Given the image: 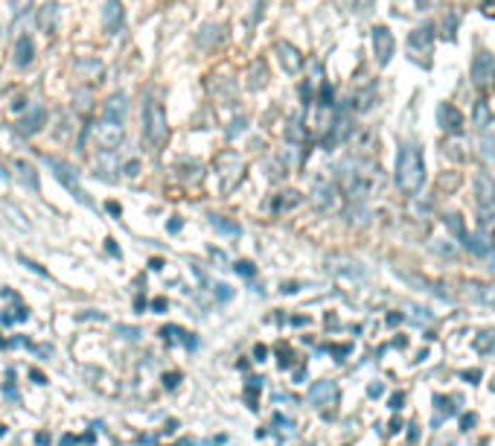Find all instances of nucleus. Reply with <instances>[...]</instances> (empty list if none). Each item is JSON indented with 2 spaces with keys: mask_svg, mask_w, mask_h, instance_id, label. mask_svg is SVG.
Masks as SVG:
<instances>
[{
  "mask_svg": "<svg viewBox=\"0 0 495 446\" xmlns=\"http://www.w3.org/2000/svg\"><path fill=\"white\" fill-rule=\"evenodd\" d=\"M38 30L44 35H53L59 30V6L55 3H44L38 9Z\"/></svg>",
  "mask_w": 495,
  "mask_h": 446,
  "instance_id": "dca6fc26",
  "label": "nucleus"
},
{
  "mask_svg": "<svg viewBox=\"0 0 495 446\" xmlns=\"http://www.w3.org/2000/svg\"><path fill=\"white\" fill-rule=\"evenodd\" d=\"M300 204V193L297 190H286V193H277V196L268 202V211L271 213H286V211H291V207H297Z\"/></svg>",
  "mask_w": 495,
  "mask_h": 446,
  "instance_id": "f3484780",
  "label": "nucleus"
},
{
  "mask_svg": "<svg viewBox=\"0 0 495 446\" xmlns=\"http://www.w3.org/2000/svg\"><path fill=\"white\" fill-rule=\"evenodd\" d=\"M446 225H449L451 231H455V233H460V236H463V222H460V216H455V213L446 216Z\"/></svg>",
  "mask_w": 495,
  "mask_h": 446,
  "instance_id": "c85d7f7f",
  "label": "nucleus"
},
{
  "mask_svg": "<svg viewBox=\"0 0 495 446\" xmlns=\"http://www.w3.org/2000/svg\"><path fill=\"white\" fill-rule=\"evenodd\" d=\"M125 114H129V100H125V93H114L105 102V120L125 123Z\"/></svg>",
  "mask_w": 495,
  "mask_h": 446,
  "instance_id": "a211bd4d",
  "label": "nucleus"
},
{
  "mask_svg": "<svg viewBox=\"0 0 495 446\" xmlns=\"http://www.w3.org/2000/svg\"><path fill=\"white\" fill-rule=\"evenodd\" d=\"M492 271H495V257H492Z\"/></svg>",
  "mask_w": 495,
  "mask_h": 446,
  "instance_id": "58836bf2",
  "label": "nucleus"
},
{
  "mask_svg": "<svg viewBox=\"0 0 495 446\" xmlns=\"http://www.w3.org/2000/svg\"><path fill=\"white\" fill-rule=\"evenodd\" d=\"M12 62H15V67H30L35 62V44H33V38H26L21 35L15 41V50H12Z\"/></svg>",
  "mask_w": 495,
  "mask_h": 446,
  "instance_id": "2eb2a0df",
  "label": "nucleus"
},
{
  "mask_svg": "<svg viewBox=\"0 0 495 446\" xmlns=\"http://www.w3.org/2000/svg\"><path fill=\"white\" fill-rule=\"evenodd\" d=\"M393 33L388 30V26H373V53H376V62L385 67L390 59H393Z\"/></svg>",
  "mask_w": 495,
  "mask_h": 446,
  "instance_id": "9d476101",
  "label": "nucleus"
},
{
  "mask_svg": "<svg viewBox=\"0 0 495 446\" xmlns=\"http://www.w3.org/2000/svg\"><path fill=\"white\" fill-rule=\"evenodd\" d=\"M437 123H440L443 132H449V134H460L463 132V114L458 111V105H451V102L437 105Z\"/></svg>",
  "mask_w": 495,
  "mask_h": 446,
  "instance_id": "9b49d317",
  "label": "nucleus"
},
{
  "mask_svg": "<svg viewBox=\"0 0 495 446\" xmlns=\"http://www.w3.org/2000/svg\"><path fill=\"white\" fill-rule=\"evenodd\" d=\"M44 117H47V111L41 108V105H33L30 114H24V120L18 123V129H21L24 134H35L41 125H44Z\"/></svg>",
  "mask_w": 495,
  "mask_h": 446,
  "instance_id": "6ab92c4d",
  "label": "nucleus"
},
{
  "mask_svg": "<svg viewBox=\"0 0 495 446\" xmlns=\"http://www.w3.org/2000/svg\"><path fill=\"white\" fill-rule=\"evenodd\" d=\"M47 166H50V170L55 172V178H59L62 181V184L70 190V193H73V196L84 204V207H93V202L88 199V193H84L82 190V184H79V175H76V170H70V166L67 163H62L59 158H47Z\"/></svg>",
  "mask_w": 495,
  "mask_h": 446,
  "instance_id": "6e6552de",
  "label": "nucleus"
},
{
  "mask_svg": "<svg viewBox=\"0 0 495 446\" xmlns=\"http://www.w3.org/2000/svg\"><path fill=\"white\" fill-rule=\"evenodd\" d=\"M396 184L408 196H414L426 184V163H422V152L417 143H405L396 155Z\"/></svg>",
  "mask_w": 495,
  "mask_h": 446,
  "instance_id": "f03ea898",
  "label": "nucleus"
},
{
  "mask_svg": "<svg viewBox=\"0 0 495 446\" xmlns=\"http://www.w3.org/2000/svg\"><path fill=\"white\" fill-rule=\"evenodd\" d=\"M233 269H236L239 274H242V277H253V266H251V262H248V260H239V262H236V266H233Z\"/></svg>",
  "mask_w": 495,
  "mask_h": 446,
  "instance_id": "c756f323",
  "label": "nucleus"
},
{
  "mask_svg": "<svg viewBox=\"0 0 495 446\" xmlns=\"http://www.w3.org/2000/svg\"><path fill=\"white\" fill-rule=\"evenodd\" d=\"M91 137H93V143L102 152H114L125 141V129H123V123H114V120H105L102 117L99 123H93Z\"/></svg>",
  "mask_w": 495,
  "mask_h": 446,
  "instance_id": "39448f33",
  "label": "nucleus"
},
{
  "mask_svg": "<svg viewBox=\"0 0 495 446\" xmlns=\"http://www.w3.org/2000/svg\"><path fill=\"white\" fill-rule=\"evenodd\" d=\"M210 225H213L219 233H228V236H239V233H242L236 222H228L224 216H210Z\"/></svg>",
  "mask_w": 495,
  "mask_h": 446,
  "instance_id": "393cba45",
  "label": "nucleus"
},
{
  "mask_svg": "<svg viewBox=\"0 0 495 446\" xmlns=\"http://www.w3.org/2000/svg\"><path fill=\"white\" fill-rule=\"evenodd\" d=\"M123 172H125V178H134V175L140 172V163H137V161H129V163H125V170H123Z\"/></svg>",
  "mask_w": 495,
  "mask_h": 446,
  "instance_id": "473e14b6",
  "label": "nucleus"
},
{
  "mask_svg": "<svg viewBox=\"0 0 495 446\" xmlns=\"http://www.w3.org/2000/svg\"><path fill=\"white\" fill-rule=\"evenodd\" d=\"M143 137L152 149H161L169 137V123H166V111L158 100H146L143 105Z\"/></svg>",
  "mask_w": 495,
  "mask_h": 446,
  "instance_id": "7ed1b4c3",
  "label": "nucleus"
},
{
  "mask_svg": "<svg viewBox=\"0 0 495 446\" xmlns=\"http://www.w3.org/2000/svg\"><path fill=\"white\" fill-rule=\"evenodd\" d=\"M123 21H125V12H123L120 0H105V6H102V30L108 35H117L123 30Z\"/></svg>",
  "mask_w": 495,
  "mask_h": 446,
  "instance_id": "f8f14e48",
  "label": "nucleus"
},
{
  "mask_svg": "<svg viewBox=\"0 0 495 446\" xmlns=\"http://www.w3.org/2000/svg\"><path fill=\"white\" fill-rule=\"evenodd\" d=\"M242 132H245V120H236V123H233V129H231L228 134L236 137V134H242Z\"/></svg>",
  "mask_w": 495,
  "mask_h": 446,
  "instance_id": "f704fd0d",
  "label": "nucleus"
},
{
  "mask_svg": "<svg viewBox=\"0 0 495 446\" xmlns=\"http://www.w3.org/2000/svg\"><path fill=\"white\" fill-rule=\"evenodd\" d=\"M381 181H385V175H381L379 163H373V161H347L341 166V184L347 190V196L356 202L373 196L381 187Z\"/></svg>",
  "mask_w": 495,
  "mask_h": 446,
  "instance_id": "f257e3e1",
  "label": "nucleus"
},
{
  "mask_svg": "<svg viewBox=\"0 0 495 446\" xmlns=\"http://www.w3.org/2000/svg\"><path fill=\"white\" fill-rule=\"evenodd\" d=\"M76 73L82 76V79H99V76H102V64H99L96 59H79L76 62Z\"/></svg>",
  "mask_w": 495,
  "mask_h": 446,
  "instance_id": "4be33fe9",
  "label": "nucleus"
},
{
  "mask_svg": "<svg viewBox=\"0 0 495 446\" xmlns=\"http://www.w3.org/2000/svg\"><path fill=\"white\" fill-rule=\"evenodd\" d=\"M265 82H268V71H265V64L257 62L251 67V79H248V88L251 91H257V88H265Z\"/></svg>",
  "mask_w": 495,
  "mask_h": 446,
  "instance_id": "b1692460",
  "label": "nucleus"
},
{
  "mask_svg": "<svg viewBox=\"0 0 495 446\" xmlns=\"http://www.w3.org/2000/svg\"><path fill=\"white\" fill-rule=\"evenodd\" d=\"M475 193H478V207L480 211H495V178L480 172L475 178Z\"/></svg>",
  "mask_w": 495,
  "mask_h": 446,
  "instance_id": "ddd939ff",
  "label": "nucleus"
},
{
  "mask_svg": "<svg viewBox=\"0 0 495 446\" xmlns=\"http://www.w3.org/2000/svg\"><path fill=\"white\" fill-rule=\"evenodd\" d=\"M216 172L222 178V187L224 190H233L239 181H242V172H245V161L236 155V152H222L216 158Z\"/></svg>",
  "mask_w": 495,
  "mask_h": 446,
  "instance_id": "423d86ee",
  "label": "nucleus"
},
{
  "mask_svg": "<svg viewBox=\"0 0 495 446\" xmlns=\"http://www.w3.org/2000/svg\"><path fill=\"white\" fill-rule=\"evenodd\" d=\"M15 172H18V178H21V184L24 187H30V190H38V175H35V170L26 161H15Z\"/></svg>",
  "mask_w": 495,
  "mask_h": 446,
  "instance_id": "5701e85b",
  "label": "nucleus"
},
{
  "mask_svg": "<svg viewBox=\"0 0 495 446\" xmlns=\"http://www.w3.org/2000/svg\"><path fill=\"white\" fill-rule=\"evenodd\" d=\"M431 53H434V26L422 24L408 35V59L417 62L420 67L431 64Z\"/></svg>",
  "mask_w": 495,
  "mask_h": 446,
  "instance_id": "20e7f679",
  "label": "nucleus"
},
{
  "mask_svg": "<svg viewBox=\"0 0 495 446\" xmlns=\"http://www.w3.org/2000/svg\"><path fill=\"white\" fill-rule=\"evenodd\" d=\"M216 298H219V301H228V298H231V286L219 283V286H216Z\"/></svg>",
  "mask_w": 495,
  "mask_h": 446,
  "instance_id": "72a5a7b5",
  "label": "nucleus"
},
{
  "mask_svg": "<svg viewBox=\"0 0 495 446\" xmlns=\"http://www.w3.org/2000/svg\"><path fill=\"white\" fill-rule=\"evenodd\" d=\"M480 12H484L487 18H495V0H484V3H480Z\"/></svg>",
  "mask_w": 495,
  "mask_h": 446,
  "instance_id": "2f4dec72",
  "label": "nucleus"
},
{
  "mask_svg": "<svg viewBox=\"0 0 495 446\" xmlns=\"http://www.w3.org/2000/svg\"><path fill=\"white\" fill-rule=\"evenodd\" d=\"M21 262H24V266H30V269H33L35 274H47V271H44V269H41V266H38V262H33V260H26V257H21Z\"/></svg>",
  "mask_w": 495,
  "mask_h": 446,
  "instance_id": "c9c22d12",
  "label": "nucleus"
},
{
  "mask_svg": "<svg viewBox=\"0 0 495 446\" xmlns=\"http://www.w3.org/2000/svg\"><path fill=\"white\" fill-rule=\"evenodd\" d=\"M312 202L321 207V211H335V204H338L335 184H330V181H318L315 190H312Z\"/></svg>",
  "mask_w": 495,
  "mask_h": 446,
  "instance_id": "4468645a",
  "label": "nucleus"
},
{
  "mask_svg": "<svg viewBox=\"0 0 495 446\" xmlns=\"http://www.w3.org/2000/svg\"><path fill=\"white\" fill-rule=\"evenodd\" d=\"M30 3H33V0H15V3H12V9H15L18 15H21V12H24L26 6H30Z\"/></svg>",
  "mask_w": 495,
  "mask_h": 446,
  "instance_id": "e433bc0d",
  "label": "nucleus"
},
{
  "mask_svg": "<svg viewBox=\"0 0 495 446\" xmlns=\"http://www.w3.org/2000/svg\"><path fill=\"white\" fill-rule=\"evenodd\" d=\"M309 400H312L315 406H330V402L335 400V385H332V382H318V385H312Z\"/></svg>",
  "mask_w": 495,
  "mask_h": 446,
  "instance_id": "aec40b11",
  "label": "nucleus"
},
{
  "mask_svg": "<svg viewBox=\"0 0 495 446\" xmlns=\"http://www.w3.org/2000/svg\"><path fill=\"white\" fill-rule=\"evenodd\" d=\"M376 3V0H344V6L350 9V12H367Z\"/></svg>",
  "mask_w": 495,
  "mask_h": 446,
  "instance_id": "cd10ccee",
  "label": "nucleus"
},
{
  "mask_svg": "<svg viewBox=\"0 0 495 446\" xmlns=\"http://www.w3.org/2000/svg\"><path fill=\"white\" fill-rule=\"evenodd\" d=\"M274 53H277V62H280V67L286 73H300V67H303V53L297 50L294 44H289V41H277L274 44Z\"/></svg>",
  "mask_w": 495,
  "mask_h": 446,
  "instance_id": "1a4fd4ad",
  "label": "nucleus"
},
{
  "mask_svg": "<svg viewBox=\"0 0 495 446\" xmlns=\"http://www.w3.org/2000/svg\"><path fill=\"white\" fill-rule=\"evenodd\" d=\"M195 38H198V44H201V47H216L219 41H222V26L219 24H204L201 33H198Z\"/></svg>",
  "mask_w": 495,
  "mask_h": 446,
  "instance_id": "412c9836",
  "label": "nucleus"
},
{
  "mask_svg": "<svg viewBox=\"0 0 495 446\" xmlns=\"http://www.w3.org/2000/svg\"><path fill=\"white\" fill-rule=\"evenodd\" d=\"M472 117H475V125H478V129H487V125H489V120H492V114H489L487 102H475Z\"/></svg>",
  "mask_w": 495,
  "mask_h": 446,
  "instance_id": "a878e982",
  "label": "nucleus"
},
{
  "mask_svg": "<svg viewBox=\"0 0 495 446\" xmlns=\"http://www.w3.org/2000/svg\"><path fill=\"white\" fill-rule=\"evenodd\" d=\"M408 6H414V12H426L434 6V0H408Z\"/></svg>",
  "mask_w": 495,
  "mask_h": 446,
  "instance_id": "7c9ffc66",
  "label": "nucleus"
},
{
  "mask_svg": "<svg viewBox=\"0 0 495 446\" xmlns=\"http://www.w3.org/2000/svg\"><path fill=\"white\" fill-rule=\"evenodd\" d=\"M117 332H123L125 339H137V330H132V327H120Z\"/></svg>",
  "mask_w": 495,
  "mask_h": 446,
  "instance_id": "4c0bfd02",
  "label": "nucleus"
},
{
  "mask_svg": "<svg viewBox=\"0 0 495 446\" xmlns=\"http://www.w3.org/2000/svg\"><path fill=\"white\" fill-rule=\"evenodd\" d=\"M472 82H475V88L484 91V93L495 88V59H492V53L480 50L475 55V62H472Z\"/></svg>",
  "mask_w": 495,
  "mask_h": 446,
  "instance_id": "0eeeda50",
  "label": "nucleus"
},
{
  "mask_svg": "<svg viewBox=\"0 0 495 446\" xmlns=\"http://www.w3.org/2000/svg\"><path fill=\"white\" fill-rule=\"evenodd\" d=\"M480 152H484V158H487V161H495V141H492L489 134L480 137Z\"/></svg>",
  "mask_w": 495,
  "mask_h": 446,
  "instance_id": "bb28decb",
  "label": "nucleus"
}]
</instances>
